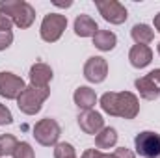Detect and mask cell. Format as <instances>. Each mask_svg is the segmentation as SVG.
<instances>
[{
    "mask_svg": "<svg viewBox=\"0 0 160 158\" xmlns=\"http://www.w3.org/2000/svg\"><path fill=\"white\" fill-rule=\"evenodd\" d=\"M101 108L108 116H116L123 119H134L140 112V101L130 91H108L101 97Z\"/></svg>",
    "mask_w": 160,
    "mask_h": 158,
    "instance_id": "6da1fadb",
    "label": "cell"
},
{
    "mask_svg": "<svg viewBox=\"0 0 160 158\" xmlns=\"http://www.w3.org/2000/svg\"><path fill=\"white\" fill-rule=\"evenodd\" d=\"M0 13L9 17L15 26L19 28H30L36 21V9L24 2V0H2L0 2Z\"/></svg>",
    "mask_w": 160,
    "mask_h": 158,
    "instance_id": "7a4b0ae2",
    "label": "cell"
},
{
    "mask_svg": "<svg viewBox=\"0 0 160 158\" xmlns=\"http://www.w3.org/2000/svg\"><path fill=\"white\" fill-rule=\"evenodd\" d=\"M50 89L48 87H36V86H26L24 91L17 97V106L22 114L26 116H36L41 110L43 102L48 99Z\"/></svg>",
    "mask_w": 160,
    "mask_h": 158,
    "instance_id": "3957f363",
    "label": "cell"
},
{
    "mask_svg": "<svg viewBox=\"0 0 160 158\" xmlns=\"http://www.w3.org/2000/svg\"><path fill=\"white\" fill-rule=\"evenodd\" d=\"M60 134H62V128L56 123V119L45 117V119H41V121H38L36 126H34V138L43 147L56 145L58 140H60Z\"/></svg>",
    "mask_w": 160,
    "mask_h": 158,
    "instance_id": "277c9868",
    "label": "cell"
},
{
    "mask_svg": "<svg viewBox=\"0 0 160 158\" xmlns=\"http://www.w3.org/2000/svg\"><path fill=\"white\" fill-rule=\"evenodd\" d=\"M67 28V17L60 15V13H48L45 15L43 22H41V39L47 43H54L62 37L63 30Z\"/></svg>",
    "mask_w": 160,
    "mask_h": 158,
    "instance_id": "5b68a950",
    "label": "cell"
},
{
    "mask_svg": "<svg viewBox=\"0 0 160 158\" xmlns=\"http://www.w3.org/2000/svg\"><path fill=\"white\" fill-rule=\"evenodd\" d=\"M136 153L143 158H158L160 156V134L153 130H143L134 138Z\"/></svg>",
    "mask_w": 160,
    "mask_h": 158,
    "instance_id": "8992f818",
    "label": "cell"
},
{
    "mask_svg": "<svg viewBox=\"0 0 160 158\" xmlns=\"http://www.w3.org/2000/svg\"><path fill=\"white\" fill-rule=\"evenodd\" d=\"M95 6L104 21L110 24H123L127 21V7L118 0H95Z\"/></svg>",
    "mask_w": 160,
    "mask_h": 158,
    "instance_id": "52a82bcc",
    "label": "cell"
},
{
    "mask_svg": "<svg viewBox=\"0 0 160 158\" xmlns=\"http://www.w3.org/2000/svg\"><path fill=\"white\" fill-rule=\"evenodd\" d=\"M108 77V62L102 56H91L84 65V78L91 84H101Z\"/></svg>",
    "mask_w": 160,
    "mask_h": 158,
    "instance_id": "ba28073f",
    "label": "cell"
},
{
    "mask_svg": "<svg viewBox=\"0 0 160 158\" xmlns=\"http://www.w3.org/2000/svg\"><path fill=\"white\" fill-rule=\"evenodd\" d=\"M26 84L24 80L13 73L2 71L0 73V97L4 99H17L22 91H24Z\"/></svg>",
    "mask_w": 160,
    "mask_h": 158,
    "instance_id": "9c48e42d",
    "label": "cell"
},
{
    "mask_svg": "<svg viewBox=\"0 0 160 158\" xmlns=\"http://www.w3.org/2000/svg\"><path fill=\"white\" fill-rule=\"evenodd\" d=\"M78 125L86 134L97 136L104 128V119H102V116L99 112H95V110H86V112L78 114Z\"/></svg>",
    "mask_w": 160,
    "mask_h": 158,
    "instance_id": "30bf717a",
    "label": "cell"
},
{
    "mask_svg": "<svg viewBox=\"0 0 160 158\" xmlns=\"http://www.w3.org/2000/svg\"><path fill=\"white\" fill-rule=\"evenodd\" d=\"M128 60L130 65L136 69H143L153 62V50L147 45H134L128 52Z\"/></svg>",
    "mask_w": 160,
    "mask_h": 158,
    "instance_id": "8fae6325",
    "label": "cell"
},
{
    "mask_svg": "<svg viewBox=\"0 0 160 158\" xmlns=\"http://www.w3.org/2000/svg\"><path fill=\"white\" fill-rule=\"evenodd\" d=\"M52 80V69L47 63H34L30 69V84L36 87H48V82Z\"/></svg>",
    "mask_w": 160,
    "mask_h": 158,
    "instance_id": "7c38bea8",
    "label": "cell"
},
{
    "mask_svg": "<svg viewBox=\"0 0 160 158\" xmlns=\"http://www.w3.org/2000/svg\"><path fill=\"white\" fill-rule=\"evenodd\" d=\"M73 101L82 112H86V110H93V106L97 104V95L91 87L80 86V87H77V91L73 95Z\"/></svg>",
    "mask_w": 160,
    "mask_h": 158,
    "instance_id": "4fadbf2b",
    "label": "cell"
},
{
    "mask_svg": "<svg viewBox=\"0 0 160 158\" xmlns=\"http://www.w3.org/2000/svg\"><path fill=\"white\" fill-rule=\"evenodd\" d=\"M97 32H99V26L89 15H78L75 19V34L78 37H93Z\"/></svg>",
    "mask_w": 160,
    "mask_h": 158,
    "instance_id": "5bb4252c",
    "label": "cell"
},
{
    "mask_svg": "<svg viewBox=\"0 0 160 158\" xmlns=\"http://www.w3.org/2000/svg\"><path fill=\"white\" fill-rule=\"evenodd\" d=\"M134 86H136V89L140 91L142 99H145V101H155V99H158L160 86L157 84V82H153L149 77H142V78H138L136 82H134Z\"/></svg>",
    "mask_w": 160,
    "mask_h": 158,
    "instance_id": "9a60e30c",
    "label": "cell"
},
{
    "mask_svg": "<svg viewBox=\"0 0 160 158\" xmlns=\"http://www.w3.org/2000/svg\"><path fill=\"white\" fill-rule=\"evenodd\" d=\"M93 45H95L99 50H102V52H110V50L118 45V37H116V34L110 32V30H99V32L93 36Z\"/></svg>",
    "mask_w": 160,
    "mask_h": 158,
    "instance_id": "2e32d148",
    "label": "cell"
},
{
    "mask_svg": "<svg viewBox=\"0 0 160 158\" xmlns=\"http://www.w3.org/2000/svg\"><path fill=\"white\" fill-rule=\"evenodd\" d=\"M118 143V132L116 128L112 126H104L97 136H95V147L101 151V149H110Z\"/></svg>",
    "mask_w": 160,
    "mask_h": 158,
    "instance_id": "e0dca14e",
    "label": "cell"
},
{
    "mask_svg": "<svg viewBox=\"0 0 160 158\" xmlns=\"http://www.w3.org/2000/svg\"><path fill=\"white\" fill-rule=\"evenodd\" d=\"M130 36L136 41V45H147L155 39V30L147 24H134L130 30Z\"/></svg>",
    "mask_w": 160,
    "mask_h": 158,
    "instance_id": "ac0fdd59",
    "label": "cell"
},
{
    "mask_svg": "<svg viewBox=\"0 0 160 158\" xmlns=\"http://www.w3.org/2000/svg\"><path fill=\"white\" fill-rule=\"evenodd\" d=\"M17 145H19V141H17L15 136H11V134H2L0 136V153H2V156H13Z\"/></svg>",
    "mask_w": 160,
    "mask_h": 158,
    "instance_id": "d6986e66",
    "label": "cell"
},
{
    "mask_svg": "<svg viewBox=\"0 0 160 158\" xmlns=\"http://www.w3.org/2000/svg\"><path fill=\"white\" fill-rule=\"evenodd\" d=\"M54 158H77V153H75V147L71 143H56L54 145Z\"/></svg>",
    "mask_w": 160,
    "mask_h": 158,
    "instance_id": "ffe728a7",
    "label": "cell"
},
{
    "mask_svg": "<svg viewBox=\"0 0 160 158\" xmlns=\"http://www.w3.org/2000/svg\"><path fill=\"white\" fill-rule=\"evenodd\" d=\"M13 158H36V155H34V149H32L30 143L19 141V145H17V149L13 153Z\"/></svg>",
    "mask_w": 160,
    "mask_h": 158,
    "instance_id": "44dd1931",
    "label": "cell"
},
{
    "mask_svg": "<svg viewBox=\"0 0 160 158\" xmlns=\"http://www.w3.org/2000/svg\"><path fill=\"white\" fill-rule=\"evenodd\" d=\"M11 123H13V116L9 108L6 104H0V125H11Z\"/></svg>",
    "mask_w": 160,
    "mask_h": 158,
    "instance_id": "7402d4cb",
    "label": "cell"
},
{
    "mask_svg": "<svg viewBox=\"0 0 160 158\" xmlns=\"http://www.w3.org/2000/svg\"><path fill=\"white\" fill-rule=\"evenodd\" d=\"M82 158H114V155H106L99 149H88V151H84Z\"/></svg>",
    "mask_w": 160,
    "mask_h": 158,
    "instance_id": "603a6c76",
    "label": "cell"
},
{
    "mask_svg": "<svg viewBox=\"0 0 160 158\" xmlns=\"http://www.w3.org/2000/svg\"><path fill=\"white\" fill-rule=\"evenodd\" d=\"M13 43V34L11 32H0V50H6Z\"/></svg>",
    "mask_w": 160,
    "mask_h": 158,
    "instance_id": "cb8c5ba5",
    "label": "cell"
},
{
    "mask_svg": "<svg viewBox=\"0 0 160 158\" xmlns=\"http://www.w3.org/2000/svg\"><path fill=\"white\" fill-rule=\"evenodd\" d=\"M11 26H13V21L4 13H0V32H11Z\"/></svg>",
    "mask_w": 160,
    "mask_h": 158,
    "instance_id": "d4e9b609",
    "label": "cell"
},
{
    "mask_svg": "<svg viewBox=\"0 0 160 158\" xmlns=\"http://www.w3.org/2000/svg\"><path fill=\"white\" fill-rule=\"evenodd\" d=\"M112 155H114V158H136L134 156V153H132L130 149H127V147H119V149H116Z\"/></svg>",
    "mask_w": 160,
    "mask_h": 158,
    "instance_id": "484cf974",
    "label": "cell"
},
{
    "mask_svg": "<svg viewBox=\"0 0 160 158\" xmlns=\"http://www.w3.org/2000/svg\"><path fill=\"white\" fill-rule=\"evenodd\" d=\"M147 77L153 80V82H157V84L160 86V69H155V71H151V73H149Z\"/></svg>",
    "mask_w": 160,
    "mask_h": 158,
    "instance_id": "4316f807",
    "label": "cell"
},
{
    "mask_svg": "<svg viewBox=\"0 0 160 158\" xmlns=\"http://www.w3.org/2000/svg\"><path fill=\"white\" fill-rule=\"evenodd\" d=\"M54 6H58V7H71L73 2H54Z\"/></svg>",
    "mask_w": 160,
    "mask_h": 158,
    "instance_id": "83f0119b",
    "label": "cell"
},
{
    "mask_svg": "<svg viewBox=\"0 0 160 158\" xmlns=\"http://www.w3.org/2000/svg\"><path fill=\"white\" fill-rule=\"evenodd\" d=\"M155 28L160 32V13H157V15H155Z\"/></svg>",
    "mask_w": 160,
    "mask_h": 158,
    "instance_id": "f1b7e54d",
    "label": "cell"
},
{
    "mask_svg": "<svg viewBox=\"0 0 160 158\" xmlns=\"http://www.w3.org/2000/svg\"><path fill=\"white\" fill-rule=\"evenodd\" d=\"M158 54H160V43H158Z\"/></svg>",
    "mask_w": 160,
    "mask_h": 158,
    "instance_id": "f546056e",
    "label": "cell"
},
{
    "mask_svg": "<svg viewBox=\"0 0 160 158\" xmlns=\"http://www.w3.org/2000/svg\"><path fill=\"white\" fill-rule=\"evenodd\" d=\"M0 158H2V153H0Z\"/></svg>",
    "mask_w": 160,
    "mask_h": 158,
    "instance_id": "4dcf8cb0",
    "label": "cell"
}]
</instances>
